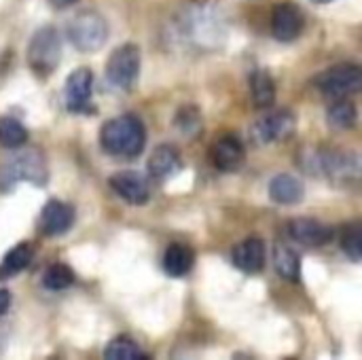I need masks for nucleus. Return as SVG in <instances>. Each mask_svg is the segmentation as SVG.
<instances>
[{"instance_id":"1","label":"nucleus","mask_w":362,"mask_h":360,"mask_svg":"<svg viewBox=\"0 0 362 360\" xmlns=\"http://www.w3.org/2000/svg\"><path fill=\"white\" fill-rule=\"evenodd\" d=\"M301 166L310 174H325L335 187L354 189L361 185L362 166L356 151L344 146H318L301 153Z\"/></svg>"},{"instance_id":"2","label":"nucleus","mask_w":362,"mask_h":360,"mask_svg":"<svg viewBox=\"0 0 362 360\" xmlns=\"http://www.w3.org/2000/svg\"><path fill=\"white\" fill-rule=\"evenodd\" d=\"M100 144L117 159H136L146 146V127L136 115L112 117L100 129Z\"/></svg>"},{"instance_id":"3","label":"nucleus","mask_w":362,"mask_h":360,"mask_svg":"<svg viewBox=\"0 0 362 360\" xmlns=\"http://www.w3.org/2000/svg\"><path fill=\"white\" fill-rule=\"evenodd\" d=\"M32 182V185H47L49 168L40 151L25 149L0 163V193L11 191L17 182Z\"/></svg>"},{"instance_id":"4","label":"nucleus","mask_w":362,"mask_h":360,"mask_svg":"<svg viewBox=\"0 0 362 360\" xmlns=\"http://www.w3.org/2000/svg\"><path fill=\"white\" fill-rule=\"evenodd\" d=\"M25 59L30 70L34 72V76L38 79H49L62 59V40H59V32L53 25H42L38 28L30 42H28V51H25Z\"/></svg>"},{"instance_id":"5","label":"nucleus","mask_w":362,"mask_h":360,"mask_svg":"<svg viewBox=\"0 0 362 360\" xmlns=\"http://www.w3.org/2000/svg\"><path fill=\"white\" fill-rule=\"evenodd\" d=\"M68 38L72 47L81 53H93L100 51L106 40H108V23L106 19L91 8L78 11L70 21H68Z\"/></svg>"},{"instance_id":"6","label":"nucleus","mask_w":362,"mask_h":360,"mask_svg":"<svg viewBox=\"0 0 362 360\" xmlns=\"http://www.w3.org/2000/svg\"><path fill=\"white\" fill-rule=\"evenodd\" d=\"M180 23H182L185 36L204 47H212V42L223 38V34H225L223 21H221L216 8H212L210 4H204V2L189 4L180 17Z\"/></svg>"},{"instance_id":"7","label":"nucleus","mask_w":362,"mask_h":360,"mask_svg":"<svg viewBox=\"0 0 362 360\" xmlns=\"http://www.w3.org/2000/svg\"><path fill=\"white\" fill-rule=\"evenodd\" d=\"M314 87L333 100L350 98L358 93L362 87V70L358 64H337L333 68H327L314 79Z\"/></svg>"},{"instance_id":"8","label":"nucleus","mask_w":362,"mask_h":360,"mask_svg":"<svg viewBox=\"0 0 362 360\" xmlns=\"http://www.w3.org/2000/svg\"><path fill=\"white\" fill-rule=\"evenodd\" d=\"M140 62H142V57H140L138 45L125 42V45L117 47L106 62L108 81L121 91H132L140 76Z\"/></svg>"},{"instance_id":"9","label":"nucleus","mask_w":362,"mask_h":360,"mask_svg":"<svg viewBox=\"0 0 362 360\" xmlns=\"http://www.w3.org/2000/svg\"><path fill=\"white\" fill-rule=\"evenodd\" d=\"M297 129V117L288 108H280L259 119L252 125V138L257 144H272L288 140Z\"/></svg>"},{"instance_id":"10","label":"nucleus","mask_w":362,"mask_h":360,"mask_svg":"<svg viewBox=\"0 0 362 360\" xmlns=\"http://www.w3.org/2000/svg\"><path fill=\"white\" fill-rule=\"evenodd\" d=\"M305 30V13L299 4L284 0L272 8V36L280 42L297 40Z\"/></svg>"},{"instance_id":"11","label":"nucleus","mask_w":362,"mask_h":360,"mask_svg":"<svg viewBox=\"0 0 362 360\" xmlns=\"http://www.w3.org/2000/svg\"><path fill=\"white\" fill-rule=\"evenodd\" d=\"M108 185L117 197H121L123 202L132 206H144L151 199V182L140 172H134V170L117 172L110 176Z\"/></svg>"},{"instance_id":"12","label":"nucleus","mask_w":362,"mask_h":360,"mask_svg":"<svg viewBox=\"0 0 362 360\" xmlns=\"http://www.w3.org/2000/svg\"><path fill=\"white\" fill-rule=\"evenodd\" d=\"M288 238L295 244H301L305 248H320L333 242L335 229L327 223H320L316 219H293L286 227Z\"/></svg>"},{"instance_id":"13","label":"nucleus","mask_w":362,"mask_h":360,"mask_svg":"<svg viewBox=\"0 0 362 360\" xmlns=\"http://www.w3.org/2000/svg\"><path fill=\"white\" fill-rule=\"evenodd\" d=\"M246 159V151H244V142L240 140V136L235 134H223L210 149V161L218 172L231 174L238 172L244 166Z\"/></svg>"},{"instance_id":"14","label":"nucleus","mask_w":362,"mask_h":360,"mask_svg":"<svg viewBox=\"0 0 362 360\" xmlns=\"http://www.w3.org/2000/svg\"><path fill=\"white\" fill-rule=\"evenodd\" d=\"M74 225V208L59 199H49L38 216V231L45 238H57Z\"/></svg>"},{"instance_id":"15","label":"nucleus","mask_w":362,"mask_h":360,"mask_svg":"<svg viewBox=\"0 0 362 360\" xmlns=\"http://www.w3.org/2000/svg\"><path fill=\"white\" fill-rule=\"evenodd\" d=\"M93 91V72L76 68L66 79V106L70 112H89V98Z\"/></svg>"},{"instance_id":"16","label":"nucleus","mask_w":362,"mask_h":360,"mask_svg":"<svg viewBox=\"0 0 362 360\" xmlns=\"http://www.w3.org/2000/svg\"><path fill=\"white\" fill-rule=\"evenodd\" d=\"M233 265L244 274H261L265 267V242L257 236L242 240L231 252Z\"/></svg>"},{"instance_id":"17","label":"nucleus","mask_w":362,"mask_h":360,"mask_svg":"<svg viewBox=\"0 0 362 360\" xmlns=\"http://www.w3.org/2000/svg\"><path fill=\"white\" fill-rule=\"evenodd\" d=\"M146 170L151 174V178L155 180H165L174 174H178L182 170V157L178 153L176 146L172 144H159L153 155L148 157Z\"/></svg>"},{"instance_id":"18","label":"nucleus","mask_w":362,"mask_h":360,"mask_svg":"<svg viewBox=\"0 0 362 360\" xmlns=\"http://www.w3.org/2000/svg\"><path fill=\"white\" fill-rule=\"evenodd\" d=\"M303 195H305V187L293 174H278L269 182V197L274 204L295 206L303 199Z\"/></svg>"},{"instance_id":"19","label":"nucleus","mask_w":362,"mask_h":360,"mask_svg":"<svg viewBox=\"0 0 362 360\" xmlns=\"http://www.w3.org/2000/svg\"><path fill=\"white\" fill-rule=\"evenodd\" d=\"M195 265V252L187 244H170L163 252V272L170 278H185Z\"/></svg>"},{"instance_id":"20","label":"nucleus","mask_w":362,"mask_h":360,"mask_svg":"<svg viewBox=\"0 0 362 360\" xmlns=\"http://www.w3.org/2000/svg\"><path fill=\"white\" fill-rule=\"evenodd\" d=\"M250 93L257 108H269L276 104V81L265 68H257L250 74Z\"/></svg>"},{"instance_id":"21","label":"nucleus","mask_w":362,"mask_h":360,"mask_svg":"<svg viewBox=\"0 0 362 360\" xmlns=\"http://www.w3.org/2000/svg\"><path fill=\"white\" fill-rule=\"evenodd\" d=\"M274 263H276L278 276L284 278L286 282H299L301 280V257L288 244H276Z\"/></svg>"},{"instance_id":"22","label":"nucleus","mask_w":362,"mask_h":360,"mask_svg":"<svg viewBox=\"0 0 362 360\" xmlns=\"http://www.w3.org/2000/svg\"><path fill=\"white\" fill-rule=\"evenodd\" d=\"M32 259H34V248L30 244L13 246L0 263V280H8L17 276L19 272H23L25 267H30Z\"/></svg>"},{"instance_id":"23","label":"nucleus","mask_w":362,"mask_h":360,"mask_svg":"<svg viewBox=\"0 0 362 360\" xmlns=\"http://www.w3.org/2000/svg\"><path fill=\"white\" fill-rule=\"evenodd\" d=\"M327 121L331 127L339 129V132H348V129H354L356 123H358V110H356V104L346 100V98H339L337 102H333L327 110Z\"/></svg>"},{"instance_id":"24","label":"nucleus","mask_w":362,"mask_h":360,"mask_svg":"<svg viewBox=\"0 0 362 360\" xmlns=\"http://www.w3.org/2000/svg\"><path fill=\"white\" fill-rule=\"evenodd\" d=\"M174 127L187 138H199L204 132V117L195 104H182L174 115Z\"/></svg>"},{"instance_id":"25","label":"nucleus","mask_w":362,"mask_h":360,"mask_svg":"<svg viewBox=\"0 0 362 360\" xmlns=\"http://www.w3.org/2000/svg\"><path fill=\"white\" fill-rule=\"evenodd\" d=\"M104 359L110 360H146L148 354L132 339L125 335L115 337L112 342H108L106 350H104Z\"/></svg>"},{"instance_id":"26","label":"nucleus","mask_w":362,"mask_h":360,"mask_svg":"<svg viewBox=\"0 0 362 360\" xmlns=\"http://www.w3.org/2000/svg\"><path fill=\"white\" fill-rule=\"evenodd\" d=\"M28 140V129L13 117H0V146L19 149Z\"/></svg>"},{"instance_id":"27","label":"nucleus","mask_w":362,"mask_h":360,"mask_svg":"<svg viewBox=\"0 0 362 360\" xmlns=\"http://www.w3.org/2000/svg\"><path fill=\"white\" fill-rule=\"evenodd\" d=\"M74 284V274L68 265L64 263H53L45 269V276H42V286L47 291H66Z\"/></svg>"},{"instance_id":"28","label":"nucleus","mask_w":362,"mask_h":360,"mask_svg":"<svg viewBox=\"0 0 362 360\" xmlns=\"http://www.w3.org/2000/svg\"><path fill=\"white\" fill-rule=\"evenodd\" d=\"M341 250L354 263H358L362 259V225L358 221L350 223L344 229V233H341Z\"/></svg>"},{"instance_id":"29","label":"nucleus","mask_w":362,"mask_h":360,"mask_svg":"<svg viewBox=\"0 0 362 360\" xmlns=\"http://www.w3.org/2000/svg\"><path fill=\"white\" fill-rule=\"evenodd\" d=\"M11 308V293L6 289H0V316H4Z\"/></svg>"},{"instance_id":"30","label":"nucleus","mask_w":362,"mask_h":360,"mask_svg":"<svg viewBox=\"0 0 362 360\" xmlns=\"http://www.w3.org/2000/svg\"><path fill=\"white\" fill-rule=\"evenodd\" d=\"M6 344H8V331L4 325H0V354L6 350Z\"/></svg>"},{"instance_id":"31","label":"nucleus","mask_w":362,"mask_h":360,"mask_svg":"<svg viewBox=\"0 0 362 360\" xmlns=\"http://www.w3.org/2000/svg\"><path fill=\"white\" fill-rule=\"evenodd\" d=\"M49 2H51L53 8H68V6H72L74 2H78V0H49Z\"/></svg>"},{"instance_id":"32","label":"nucleus","mask_w":362,"mask_h":360,"mask_svg":"<svg viewBox=\"0 0 362 360\" xmlns=\"http://www.w3.org/2000/svg\"><path fill=\"white\" fill-rule=\"evenodd\" d=\"M312 2H316V4H329V2H333V0H312Z\"/></svg>"}]
</instances>
